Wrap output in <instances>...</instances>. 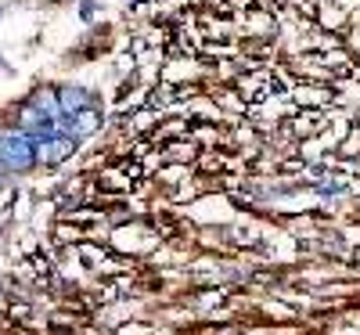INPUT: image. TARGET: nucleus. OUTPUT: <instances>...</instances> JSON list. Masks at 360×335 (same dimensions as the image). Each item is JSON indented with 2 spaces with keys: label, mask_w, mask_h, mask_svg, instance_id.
<instances>
[{
  "label": "nucleus",
  "mask_w": 360,
  "mask_h": 335,
  "mask_svg": "<svg viewBox=\"0 0 360 335\" xmlns=\"http://www.w3.org/2000/svg\"><path fill=\"white\" fill-rule=\"evenodd\" d=\"M0 166L11 177L33 173L37 170V141L15 127H0Z\"/></svg>",
  "instance_id": "obj_1"
},
{
  "label": "nucleus",
  "mask_w": 360,
  "mask_h": 335,
  "mask_svg": "<svg viewBox=\"0 0 360 335\" xmlns=\"http://www.w3.org/2000/svg\"><path fill=\"white\" fill-rule=\"evenodd\" d=\"M79 144L69 141V137H51V141H40L37 144V166H58V163H65L72 151Z\"/></svg>",
  "instance_id": "obj_2"
},
{
  "label": "nucleus",
  "mask_w": 360,
  "mask_h": 335,
  "mask_svg": "<svg viewBox=\"0 0 360 335\" xmlns=\"http://www.w3.org/2000/svg\"><path fill=\"white\" fill-rule=\"evenodd\" d=\"M8 180H11V173H8L4 166H0V191H4V188H8Z\"/></svg>",
  "instance_id": "obj_3"
},
{
  "label": "nucleus",
  "mask_w": 360,
  "mask_h": 335,
  "mask_svg": "<svg viewBox=\"0 0 360 335\" xmlns=\"http://www.w3.org/2000/svg\"><path fill=\"white\" fill-rule=\"evenodd\" d=\"M0 15H4V8H0Z\"/></svg>",
  "instance_id": "obj_4"
}]
</instances>
